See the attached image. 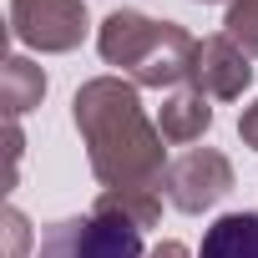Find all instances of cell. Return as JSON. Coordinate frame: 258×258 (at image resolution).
Instances as JSON below:
<instances>
[{
    "mask_svg": "<svg viewBox=\"0 0 258 258\" xmlns=\"http://www.w3.org/2000/svg\"><path fill=\"white\" fill-rule=\"evenodd\" d=\"M223 36L238 41V46L258 61V0H233L228 16H223Z\"/></svg>",
    "mask_w": 258,
    "mask_h": 258,
    "instance_id": "11",
    "label": "cell"
},
{
    "mask_svg": "<svg viewBox=\"0 0 258 258\" xmlns=\"http://www.w3.org/2000/svg\"><path fill=\"white\" fill-rule=\"evenodd\" d=\"M162 192L177 213H208L213 203H223L233 192V162L218 147H192V152L172 157V167L162 177Z\"/></svg>",
    "mask_w": 258,
    "mask_h": 258,
    "instance_id": "5",
    "label": "cell"
},
{
    "mask_svg": "<svg viewBox=\"0 0 258 258\" xmlns=\"http://www.w3.org/2000/svg\"><path fill=\"white\" fill-rule=\"evenodd\" d=\"M198 258H258V213H223L203 233Z\"/></svg>",
    "mask_w": 258,
    "mask_h": 258,
    "instance_id": "8",
    "label": "cell"
},
{
    "mask_svg": "<svg viewBox=\"0 0 258 258\" xmlns=\"http://www.w3.org/2000/svg\"><path fill=\"white\" fill-rule=\"evenodd\" d=\"M238 137H243V147H253V152H258V101L238 111Z\"/></svg>",
    "mask_w": 258,
    "mask_h": 258,
    "instance_id": "13",
    "label": "cell"
},
{
    "mask_svg": "<svg viewBox=\"0 0 258 258\" xmlns=\"http://www.w3.org/2000/svg\"><path fill=\"white\" fill-rule=\"evenodd\" d=\"M46 96V71L31 56H6V71H0V101H6V116L21 121L31 106H41Z\"/></svg>",
    "mask_w": 258,
    "mask_h": 258,
    "instance_id": "9",
    "label": "cell"
},
{
    "mask_svg": "<svg viewBox=\"0 0 258 258\" xmlns=\"http://www.w3.org/2000/svg\"><path fill=\"white\" fill-rule=\"evenodd\" d=\"M0 238H6V258H26L31 253V223L21 208H6V218H0Z\"/></svg>",
    "mask_w": 258,
    "mask_h": 258,
    "instance_id": "12",
    "label": "cell"
},
{
    "mask_svg": "<svg viewBox=\"0 0 258 258\" xmlns=\"http://www.w3.org/2000/svg\"><path fill=\"white\" fill-rule=\"evenodd\" d=\"M91 31V11L86 0H11V41L41 51V56H61L76 51Z\"/></svg>",
    "mask_w": 258,
    "mask_h": 258,
    "instance_id": "4",
    "label": "cell"
},
{
    "mask_svg": "<svg viewBox=\"0 0 258 258\" xmlns=\"http://www.w3.org/2000/svg\"><path fill=\"white\" fill-rule=\"evenodd\" d=\"M91 208L116 213V218H126V223H137L142 233L162 223V198H157V192H147V187H101Z\"/></svg>",
    "mask_w": 258,
    "mask_h": 258,
    "instance_id": "10",
    "label": "cell"
},
{
    "mask_svg": "<svg viewBox=\"0 0 258 258\" xmlns=\"http://www.w3.org/2000/svg\"><path fill=\"white\" fill-rule=\"evenodd\" d=\"M208 126H213V106H208V96H203L198 86L167 91V101H162V111H157V132H162L167 142H177V147L203 142Z\"/></svg>",
    "mask_w": 258,
    "mask_h": 258,
    "instance_id": "7",
    "label": "cell"
},
{
    "mask_svg": "<svg viewBox=\"0 0 258 258\" xmlns=\"http://www.w3.org/2000/svg\"><path fill=\"white\" fill-rule=\"evenodd\" d=\"M71 121L86 142V162L101 187H147L157 192L167 177V137L147 116L142 96L121 76H91L71 96Z\"/></svg>",
    "mask_w": 258,
    "mask_h": 258,
    "instance_id": "1",
    "label": "cell"
},
{
    "mask_svg": "<svg viewBox=\"0 0 258 258\" xmlns=\"http://www.w3.org/2000/svg\"><path fill=\"white\" fill-rule=\"evenodd\" d=\"M96 51L132 86H152V91L192 86L198 41L177 21H157V16H142V11H111L96 26Z\"/></svg>",
    "mask_w": 258,
    "mask_h": 258,
    "instance_id": "2",
    "label": "cell"
},
{
    "mask_svg": "<svg viewBox=\"0 0 258 258\" xmlns=\"http://www.w3.org/2000/svg\"><path fill=\"white\" fill-rule=\"evenodd\" d=\"M36 258H147V248H142L137 223L91 208V213L51 223L36 243Z\"/></svg>",
    "mask_w": 258,
    "mask_h": 258,
    "instance_id": "3",
    "label": "cell"
},
{
    "mask_svg": "<svg viewBox=\"0 0 258 258\" xmlns=\"http://www.w3.org/2000/svg\"><path fill=\"white\" fill-rule=\"evenodd\" d=\"M198 6H233V0H198Z\"/></svg>",
    "mask_w": 258,
    "mask_h": 258,
    "instance_id": "15",
    "label": "cell"
},
{
    "mask_svg": "<svg viewBox=\"0 0 258 258\" xmlns=\"http://www.w3.org/2000/svg\"><path fill=\"white\" fill-rule=\"evenodd\" d=\"M192 86L208 101H238L253 86V56L238 41H228L223 31L203 36L198 41V61H192Z\"/></svg>",
    "mask_w": 258,
    "mask_h": 258,
    "instance_id": "6",
    "label": "cell"
},
{
    "mask_svg": "<svg viewBox=\"0 0 258 258\" xmlns=\"http://www.w3.org/2000/svg\"><path fill=\"white\" fill-rule=\"evenodd\" d=\"M147 258H192V248H187V243H177V238H167V243H157Z\"/></svg>",
    "mask_w": 258,
    "mask_h": 258,
    "instance_id": "14",
    "label": "cell"
}]
</instances>
